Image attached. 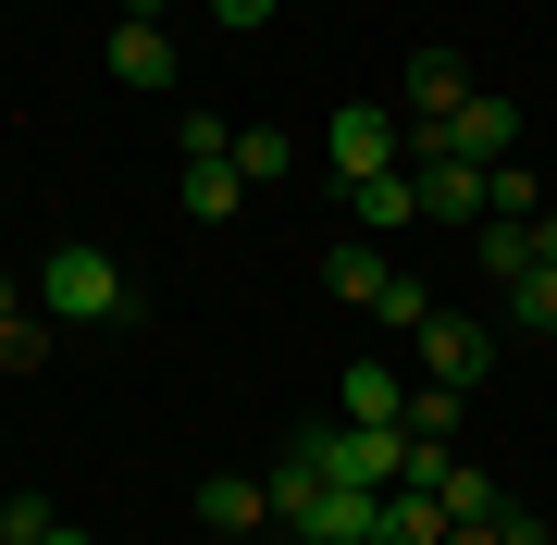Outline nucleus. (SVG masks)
Wrapping results in <instances>:
<instances>
[{
    "label": "nucleus",
    "mask_w": 557,
    "mask_h": 545,
    "mask_svg": "<svg viewBox=\"0 0 557 545\" xmlns=\"http://www.w3.org/2000/svg\"><path fill=\"white\" fill-rule=\"evenodd\" d=\"M100 62H112L124 87H174V25H161V0H124L112 38H100Z\"/></svg>",
    "instance_id": "4"
},
{
    "label": "nucleus",
    "mask_w": 557,
    "mask_h": 545,
    "mask_svg": "<svg viewBox=\"0 0 557 545\" xmlns=\"http://www.w3.org/2000/svg\"><path fill=\"white\" fill-rule=\"evenodd\" d=\"M384 273H397V261H384V248H372V236H347V248H335V261H322V285H335V298H347V310H372V285H384Z\"/></svg>",
    "instance_id": "15"
},
{
    "label": "nucleus",
    "mask_w": 557,
    "mask_h": 545,
    "mask_svg": "<svg viewBox=\"0 0 557 545\" xmlns=\"http://www.w3.org/2000/svg\"><path fill=\"white\" fill-rule=\"evenodd\" d=\"M211 25H223V38H260V25H273V0H211Z\"/></svg>",
    "instance_id": "23"
},
{
    "label": "nucleus",
    "mask_w": 557,
    "mask_h": 545,
    "mask_svg": "<svg viewBox=\"0 0 557 545\" xmlns=\"http://www.w3.org/2000/svg\"><path fill=\"white\" fill-rule=\"evenodd\" d=\"M458 409H471L458 384H409V434H458Z\"/></svg>",
    "instance_id": "20"
},
{
    "label": "nucleus",
    "mask_w": 557,
    "mask_h": 545,
    "mask_svg": "<svg viewBox=\"0 0 557 545\" xmlns=\"http://www.w3.org/2000/svg\"><path fill=\"white\" fill-rule=\"evenodd\" d=\"M372 545H446V496L384 484V508H372Z\"/></svg>",
    "instance_id": "10"
},
{
    "label": "nucleus",
    "mask_w": 557,
    "mask_h": 545,
    "mask_svg": "<svg viewBox=\"0 0 557 545\" xmlns=\"http://www.w3.org/2000/svg\"><path fill=\"white\" fill-rule=\"evenodd\" d=\"M38 545H100V533H75V521H50V533H38Z\"/></svg>",
    "instance_id": "25"
},
{
    "label": "nucleus",
    "mask_w": 557,
    "mask_h": 545,
    "mask_svg": "<svg viewBox=\"0 0 557 545\" xmlns=\"http://www.w3.org/2000/svg\"><path fill=\"white\" fill-rule=\"evenodd\" d=\"M199 521H211V545L273 533V484H248V471H211V484H199Z\"/></svg>",
    "instance_id": "7"
},
{
    "label": "nucleus",
    "mask_w": 557,
    "mask_h": 545,
    "mask_svg": "<svg viewBox=\"0 0 557 545\" xmlns=\"http://www.w3.org/2000/svg\"><path fill=\"white\" fill-rule=\"evenodd\" d=\"M508 323H533V335H557V211H533V261L508 273Z\"/></svg>",
    "instance_id": "8"
},
{
    "label": "nucleus",
    "mask_w": 557,
    "mask_h": 545,
    "mask_svg": "<svg viewBox=\"0 0 557 545\" xmlns=\"http://www.w3.org/2000/svg\"><path fill=\"white\" fill-rule=\"evenodd\" d=\"M335 422H397V434H409V384L384 372V360H359V372L335 384Z\"/></svg>",
    "instance_id": "12"
},
{
    "label": "nucleus",
    "mask_w": 557,
    "mask_h": 545,
    "mask_svg": "<svg viewBox=\"0 0 557 545\" xmlns=\"http://www.w3.org/2000/svg\"><path fill=\"white\" fill-rule=\"evenodd\" d=\"M520 508V496H508ZM508 508H483V521H446V545H508Z\"/></svg>",
    "instance_id": "24"
},
{
    "label": "nucleus",
    "mask_w": 557,
    "mask_h": 545,
    "mask_svg": "<svg viewBox=\"0 0 557 545\" xmlns=\"http://www.w3.org/2000/svg\"><path fill=\"white\" fill-rule=\"evenodd\" d=\"M397 75H409V87H397V112H409V124H446L458 100H471V62H458V50H409Z\"/></svg>",
    "instance_id": "6"
},
{
    "label": "nucleus",
    "mask_w": 557,
    "mask_h": 545,
    "mask_svg": "<svg viewBox=\"0 0 557 545\" xmlns=\"http://www.w3.org/2000/svg\"><path fill=\"white\" fill-rule=\"evenodd\" d=\"M496 211H508V223H533V211H545V174H520V162H496Z\"/></svg>",
    "instance_id": "21"
},
{
    "label": "nucleus",
    "mask_w": 557,
    "mask_h": 545,
    "mask_svg": "<svg viewBox=\"0 0 557 545\" xmlns=\"http://www.w3.org/2000/svg\"><path fill=\"white\" fill-rule=\"evenodd\" d=\"M50 521H62V508H50V496H13V508H0V545H38Z\"/></svg>",
    "instance_id": "22"
},
{
    "label": "nucleus",
    "mask_w": 557,
    "mask_h": 545,
    "mask_svg": "<svg viewBox=\"0 0 557 545\" xmlns=\"http://www.w3.org/2000/svg\"><path fill=\"white\" fill-rule=\"evenodd\" d=\"M446 521H483V508H508V484H496V471H471V459H446Z\"/></svg>",
    "instance_id": "18"
},
{
    "label": "nucleus",
    "mask_w": 557,
    "mask_h": 545,
    "mask_svg": "<svg viewBox=\"0 0 557 545\" xmlns=\"http://www.w3.org/2000/svg\"><path fill=\"white\" fill-rule=\"evenodd\" d=\"M322 162H335V186L397 174V162H409V149H397V112H384V100H335V124H322Z\"/></svg>",
    "instance_id": "2"
},
{
    "label": "nucleus",
    "mask_w": 557,
    "mask_h": 545,
    "mask_svg": "<svg viewBox=\"0 0 557 545\" xmlns=\"http://www.w3.org/2000/svg\"><path fill=\"white\" fill-rule=\"evenodd\" d=\"M434 162H483V174L520 162V100H508V87H471V100L446 112V149H434Z\"/></svg>",
    "instance_id": "3"
},
{
    "label": "nucleus",
    "mask_w": 557,
    "mask_h": 545,
    "mask_svg": "<svg viewBox=\"0 0 557 545\" xmlns=\"http://www.w3.org/2000/svg\"><path fill=\"white\" fill-rule=\"evenodd\" d=\"M409 347H421V384H458V397L496 372V323H458V310H434V323H421Z\"/></svg>",
    "instance_id": "5"
},
{
    "label": "nucleus",
    "mask_w": 557,
    "mask_h": 545,
    "mask_svg": "<svg viewBox=\"0 0 557 545\" xmlns=\"http://www.w3.org/2000/svg\"><path fill=\"white\" fill-rule=\"evenodd\" d=\"M174 199H186V223H236L248 174H236V162H186V174H174Z\"/></svg>",
    "instance_id": "14"
},
{
    "label": "nucleus",
    "mask_w": 557,
    "mask_h": 545,
    "mask_svg": "<svg viewBox=\"0 0 557 545\" xmlns=\"http://www.w3.org/2000/svg\"><path fill=\"white\" fill-rule=\"evenodd\" d=\"M174 162H236V124H223V112H186L174 124Z\"/></svg>",
    "instance_id": "19"
},
{
    "label": "nucleus",
    "mask_w": 557,
    "mask_h": 545,
    "mask_svg": "<svg viewBox=\"0 0 557 545\" xmlns=\"http://www.w3.org/2000/svg\"><path fill=\"white\" fill-rule=\"evenodd\" d=\"M50 335H62V323L38 310V285H0V360H13V372H38V360H50Z\"/></svg>",
    "instance_id": "11"
},
{
    "label": "nucleus",
    "mask_w": 557,
    "mask_h": 545,
    "mask_svg": "<svg viewBox=\"0 0 557 545\" xmlns=\"http://www.w3.org/2000/svg\"><path fill=\"white\" fill-rule=\"evenodd\" d=\"M359 236H397V223H421V174H359Z\"/></svg>",
    "instance_id": "13"
},
{
    "label": "nucleus",
    "mask_w": 557,
    "mask_h": 545,
    "mask_svg": "<svg viewBox=\"0 0 557 545\" xmlns=\"http://www.w3.org/2000/svg\"><path fill=\"white\" fill-rule=\"evenodd\" d=\"M38 310H50V323H75V335H112L124 323V310H137V285H124V261H112V248H50V261H38Z\"/></svg>",
    "instance_id": "1"
},
{
    "label": "nucleus",
    "mask_w": 557,
    "mask_h": 545,
    "mask_svg": "<svg viewBox=\"0 0 557 545\" xmlns=\"http://www.w3.org/2000/svg\"><path fill=\"white\" fill-rule=\"evenodd\" d=\"M545 545H557V533H545Z\"/></svg>",
    "instance_id": "26"
},
{
    "label": "nucleus",
    "mask_w": 557,
    "mask_h": 545,
    "mask_svg": "<svg viewBox=\"0 0 557 545\" xmlns=\"http://www.w3.org/2000/svg\"><path fill=\"white\" fill-rule=\"evenodd\" d=\"M483 211H496L483 162H421V223H483Z\"/></svg>",
    "instance_id": "9"
},
{
    "label": "nucleus",
    "mask_w": 557,
    "mask_h": 545,
    "mask_svg": "<svg viewBox=\"0 0 557 545\" xmlns=\"http://www.w3.org/2000/svg\"><path fill=\"white\" fill-rule=\"evenodd\" d=\"M236 174H248V186L298 174V137H285V124H236Z\"/></svg>",
    "instance_id": "17"
},
{
    "label": "nucleus",
    "mask_w": 557,
    "mask_h": 545,
    "mask_svg": "<svg viewBox=\"0 0 557 545\" xmlns=\"http://www.w3.org/2000/svg\"><path fill=\"white\" fill-rule=\"evenodd\" d=\"M372 323L384 335H421V323H434V285H421V273H384L372 285Z\"/></svg>",
    "instance_id": "16"
}]
</instances>
